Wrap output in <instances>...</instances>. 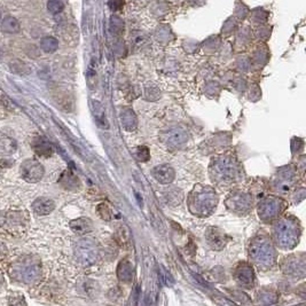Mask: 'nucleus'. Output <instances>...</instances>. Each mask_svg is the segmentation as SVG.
<instances>
[{"mask_svg":"<svg viewBox=\"0 0 306 306\" xmlns=\"http://www.w3.org/2000/svg\"><path fill=\"white\" fill-rule=\"evenodd\" d=\"M44 172L45 171L43 165L38 161L33 160V158L24 161L20 168L21 177L26 181L31 182V184L40 181L44 175Z\"/></svg>","mask_w":306,"mask_h":306,"instance_id":"1","label":"nucleus"},{"mask_svg":"<svg viewBox=\"0 0 306 306\" xmlns=\"http://www.w3.org/2000/svg\"><path fill=\"white\" fill-rule=\"evenodd\" d=\"M14 271L17 273V280L23 282H31L37 276V266L34 263H21Z\"/></svg>","mask_w":306,"mask_h":306,"instance_id":"2","label":"nucleus"},{"mask_svg":"<svg viewBox=\"0 0 306 306\" xmlns=\"http://www.w3.org/2000/svg\"><path fill=\"white\" fill-rule=\"evenodd\" d=\"M55 207V203L50 199L46 198H39L33 203V209L34 213L39 214V216H46L50 214Z\"/></svg>","mask_w":306,"mask_h":306,"instance_id":"3","label":"nucleus"},{"mask_svg":"<svg viewBox=\"0 0 306 306\" xmlns=\"http://www.w3.org/2000/svg\"><path fill=\"white\" fill-rule=\"evenodd\" d=\"M33 148L34 153L39 155V156H51L53 153V148L51 143L48 142L47 139H45L44 136H38L34 140L33 142Z\"/></svg>","mask_w":306,"mask_h":306,"instance_id":"4","label":"nucleus"},{"mask_svg":"<svg viewBox=\"0 0 306 306\" xmlns=\"http://www.w3.org/2000/svg\"><path fill=\"white\" fill-rule=\"evenodd\" d=\"M17 149V142L9 136H0V155L7 156L15 153Z\"/></svg>","mask_w":306,"mask_h":306,"instance_id":"5","label":"nucleus"},{"mask_svg":"<svg viewBox=\"0 0 306 306\" xmlns=\"http://www.w3.org/2000/svg\"><path fill=\"white\" fill-rule=\"evenodd\" d=\"M1 30L6 34H17L20 31V22L15 17L6 16L1 22Z\"/></svg>","mask_w":306,"mask_h":306,"instance_id":"6","label":"nucleus"},{"mask_svg":"<svg viewBox=\"0 0 306 306\" xmlns=\"http://www.w3.org/2000/svg\"><path fill=\"white\" fill-rule=\"evenodd\" d=\"M9 70L13 73L19 76H26L28 73H30V68L29 66L26 65L23 61L21 60H13V61L9 62Z\"/></svg>","mask_w":306,"mask_h":306,"instance_id":"7","label":"nucleus"},{"mask_svg":"<svg viewBox=\"0 0 306 306\" xmlns=\"http://www.w3.org/2000/svg\"><path fill=\"white\" fill-rule=\"evenodd\" d=\"M71 230L73 232H76L77 234H85L87 232L91 231L92 228V225H91V221L87 219H77L71 221Z\"/></svg>","mask_w":306,"mask_h":306,"instance_id":"8","label":"nucleus"},{"mask_svg":"<svg viewBox=\"0 0 306 306\" xmlns=\"http://www.w3.org/2000/svg\"><path fill=\"white\" fill-rule=\"evenodd\" d=\"M155 177L161 182H169L172 180L173 172H172L171 168L169 167H158L155 170Z\"/></svg>","mask_w":306,"mask_h":306,"instance_id":"9","label":"nucleus"},{"mask_svg":"<svg viewBox=\"0 0 306 306\" xmlns=\"http://www.w3.org/2000/svg\"><path fill=\"white\" fill-rule=\"evenodd\" d=\"M40 46H41V48H43L44 52L52 53V52H54L56 48H58V41H56V39H54V38H52V37H45V38H43V39H41Z\"/></svg>","mask_w":306,"mask_h":306,"instance_id":"10","label":"nucleus"},{"mask_svg":"<svg viewBox=\"0 0 306 306\" xmlns=\"http://www.w3.org/2000/svg\"><path fill=\"white\" fill-rule=\"evenodd\" d=\"M47 8L53 14H58L63 9V3L60 0H50L47 3Z\"/></svg>","mask_w":306,"mask_h":306,"instance_id":"11","label":"nucleus"},{"mask_svg":"<svg viewBox=\"0 0 306 306\" xmlns=\"http://www.w3.org/2000/svg\"><path fill=\"white\" fill-rule=\"evenodd\" d=\"M0 19H1V12H0Z\"/></svg>","mask_w":306,"mask_h":306,"instance_id":"12","label":"nucleus"},{"mask_svg":"<svg viewBox=\"0 0 306 306\" xmlns=\"http://www.w3.org/2000/svg\"><path fill=\"white\" fill-rule=\"evenodd\" d=\"M0 56H1V52H0Z\"/></svg>","mask_w":306,"mask_h":306,"instance_id":"13","label":"nucleus"}]
</instances>
